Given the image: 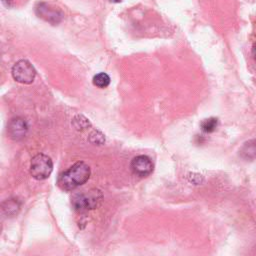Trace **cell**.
I'll return each mask as SVG.
<instances>
[{"instance_id": "cell-1", "label": "cell", "mask_w": 256, "mask_h": 256, "mask_svg": "<svg viewBox=\"0 0 256 256\" xmlns=\"http://www.w3.org/2000/svg\"><path fill=\"white\" fill-rule=\"evenodd\" d=\"M90 174L91 169L88 164L78 161L59 175L57 184L61 190L71 191L85 184L90 178Z\"/></svg>"}, {"instance_id": "cell-2", "label": "cell", "mask_w": 256, "mask_h": 256, "mask_svg": "<svg viewBox=\"0 0 256 256\" xmlns=\"http://www.w3.org/2000/svg\"><path fill=\"white\" fill-rule=\"evenodd\" d=\"M102 199L103 195L99 189H90L89 191L76 194L71 200V205L75 211L83 213L97 208L101 204Z\"/></svg>"}, {"instance_id": "cell-3", "label": "cell", "mask_w": 256, "mask_h": 256, "mask_svg": "<svg viewBox=\"0 0 256 256\" xmlns=\"http://www.w3.org/2000/svg\"><path fill=\"white\" fill-rule=\"evenodd\" d=\"M53 170V162L51 158L45 154L35 155L30 164V174L36 180L47 179Z\"/></svg>"}, {"instance_id": "cell-4", "label": "cell", "mask_w": 256, "mask_h": 256, "mask_svg": "<svg viewBox=\"0 0 256 256\" xmlns=\"http://www.w3.org/2000/svg\"><path fill=\"white\" fill-rule=\"evenodd\" d=\"M13 78L22 84H30L34 81L36 70L33 65L25 59L17 61L12 67Z\"/></svg>"}, {"instance_id": "cell-5", "label": "cell", "mask_w": 256, "mask_h": 256, "mask_svg": "<svg viewBox=\"0 0 256 256\" xmlns=\"http://www.w3.org/2000/svg\"><path fill=\"white\" fill-rule=\"evenodd\" d=\"M130 168L135 176L144 178L149 176L153 172L154 165L148 156L138 155L132 159Z\"/></svg>"}, {"instance_id": "cell-6", "label": "cell", "mask_w": 256, "mask_h": 256, "mask_svg": "<svg viewBox=\"0 0 256 256\" xmlns=\"http://www.w3.org/2000/svg\"><path fill=\"white\" fill-rule=\"evenodd\" d=\"M7 132L11 139L21 140L23 139L28 132V125L23 118L16 117L9 121L7 126Z\"/></svg>"}, {"instance_id": "cell-7", "label": "cell", "mask_w": 256, "mask_h": 256, "mask_svg": "<svg viewBox=\"0 0 256 256\" xmlns=\"http://www.w3.org/2000/svg\"><path fill=\"white\" fill-rule=\"evenodd\" d=\"M36 13L39 17L53 24L60 22L62 18V14L60 12L54 10L46 3H38L36 6Z\"/></svg>"}, {"instance_id": "cell-8", "label": "cell", "mask_w": 256, "mask_h": 256, "mask_svg": "<svg viewBox=\"0 0 256 256\" xmlns=\"http://www.w3.org/2000/svg\"><path fill=\"white\" fill-rule=\"evenodd\" d=\"M93 84L98 88H106L110 84V77L104 72H100L93 77Z\"/></svg>"}, {"instance_id": "cell-9", "label": "cell", "mask_w": 256, "mask_h": 256, "mask_svg": "<svg viewBox=\"0 0 256 256\" xmlns=\"http://www.w3.org/2000/svg\"><path fill=\"white\" fill-rule=\"evenodd\" d=\"M217 125H218V120L217 118H214V117L204 119L200 124L201 129L206 133H211L215 131V129L217 128Z\"/></svg>"}, {"instance_id": "cell-10", "label": "cell", "mask_w": 256, "mask_h": 256, "mask_svg": "<svg viewBox=\"0 0 256 256\" xmlns=\"http://www.w3.org/2000/svg\"><path fill=\"white\" fill-rule=\"evenodd\" d=\"M242 154L246 158L255 157L256 156V141H253V144H251V142L246 143L242 149Z\"/></svg>"}, {"instance_id": "cell-11", "label": "cell", "mask_w": 256, "mask_h": 256, "mask_svg": "<svg viewBox=\"0 0 256 256\" xmlns=\"http://www.w3.org/2000/svg\"><path fill=\"white\" fill-rule=\"evenodd\" d=\"M73 125L77 129H84V128H87L88 126H90V123L84 116L77 115L73 119Z\"/></svg>"}, {"instance_id": "cell-12", "label": "cell", "mask_w": 256, "mask_h": 256, "mask_svg": "<svg viewBox=\"0 0 256 256\" xmlns=\"http://www.w3.org/2000/svg\"><path fill=\"white\" fill-rule=\"evenodd\" d=\"M252 53H253L254 59L256 60V43H255V44H254V46H253V49H252Z\"/></svg>"}, {"instance_id": "cell-13", "label": "cell", "mask_w": 256, "mask_h": 256, "mask_svg": "<svg viewBox=\"0 0 256 256\" xmlns=\"http://www.w3.org/2000/svg\"><path fill=\"white\" fill-rule=\"evenodd\" d=\"M14 1H18V0H5V2L7 3V5H14V4H13Z\"/></svg>"}, {"instance_id": "cell-14", "label": "cell", "mask_w": 256, "mask_h": 256, "mask_svg": "<svg viewBox=\"0 0 256 256\" xmlns=\"http://www.w3.org/2000/svg\"><path fill=\"white\" fill-rule=\"evenodd\" d=\"M109 1H111V2H114V3H118V2H121L122 0H109Z\"/></svg>"}]
</instances>
